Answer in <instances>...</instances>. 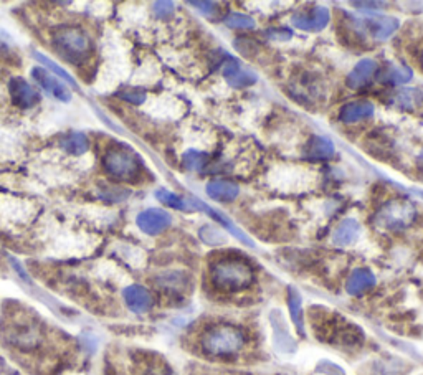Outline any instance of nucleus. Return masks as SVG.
Masks as SVG:
<instances>
[{
    "instance_id": "nucleus-7",
    "label": "nucleus",
    "mask_w": 423,
    "mask_h": 375,
    "mask_svg": "<svg viewBox=\"0 0 423 375\" xmlns=\"http://www.w3.org/2000/svg\"><path fill=\"white\" fill-rule=\"evenodd\" d=\"M331 20V12L324 6H313L308 11H301L291 17L293 25L303 32H321Z\"/></svg>"
},
{
    "instance_id": "nucleus-35",
    "label": "nucleus",
    "mask_w": 423,
    "mask_h": 375,
    "mask_svg": "<svg viewBox=\"0 0 423 375\" xmlns=\"http://www.w3.org/2000/svg\"><path fill=\"white\" fill-rule=\"evenodd\" d=\"M417 167L423 172V149L420 150V154L417 155Z\"/></svg>"
},
{
    "instance_id": "nucleus-17",
    "label": "nucleus",
    "mask_w": 423,
    "mask_h": 375,
    "mask_svg": "<svg viewBox=\"0 0 423 375\" xmlns=\"http://www.w3.org/2000/svg\"><path fill=\"white\" fill-rule=\"evenodd\" d=\"M377 71V63L373 60H361L357 63L356 66L352 68L351 73H349L347 78H346V85L347 88H351V90H361L362 86H366L369 81H371V78L376 75Z\"/></svg>"
},
{
    "instance_id": "nucleus-23",
    "label": "nucleus",
    "mask_w": 423,
    "mask_h": 375,
    "mask_svg": "<svg viewBox=\"0 0 423 375\" xmlns=\"http://www.w3.org/2000/svg\"><path fill=\"white\" fill-rule=\"evenodd\" d=\"M288 306L289 314H291L293 324L296 328L298 334L304 338L306 335V329H304V313H303V299L298 290H294L293 286L288 288Z\"/></svg>"
},
{
    "instance_id": "nucleus-29",
    "label": "nucleus",
    "mask_w": 423,
    "mask_h": 375,
    "mask_svg": "<svg viewBox=\"0 0 423 375\" xmlns=\"http://www.w3.org/2000/svg\"><path fill=\"white\" fill-rule=\"evenodd\" d=\"M156 198L162 203V206L177 208V210H187V207H189L184 198L179 197L174 192L166 191V189H159V191L156 192Z\"/></svg>"
},
{
    "instance_id": "nucleus-32",
    "label": "nucleus",
    "mask_w": 423,
    "mask_h": 375,
    "mask_svg": "<svg viewBox=\"0 0 423 375\" xmlns=\"http://www.w3.org/2000/svg\"><path fill=\"white\" fill-rule=\"evenodd\" d=\"M154 13L159 18H162V20H167V18H170L172 13H174V4L172 2H156Z\"/></svg>"
},
{
    "instance_id": "nucleus-37",
    "label": "nucleus",
    "mask_w": 423,
    "mask_h": 375,
    "mask_svg": "<svg viewBox=\"0 0 423 375\" xmlns=\"http://www.w3.org/2000/svg\"><path fill=\"white\" fill-rule=\"evenodd\" d=\"M418 194H420V196L423 197V192H422V191H418Z\"/></svg>"
},
{
    "instance_id": "nucleus-2",
    "label": "nucleus",
    "mask_w": 423,
    "mask_h": 375,
    "mask_svg": "<svg viewBox=\"0 0 423 375\" xmlns=\"http://www.w3.org/2000/svg\"><path fill=\"white\" fill-rule=\"evenodd\" d=\"M245 343L243 331L227 323L210 326L200 335V347L210 357H232L245 347Z\"/></svg>"
},
{
    "instance_id": "nucleus-33",
    "label": "nucleus",
    "mask_w": 423,
    "mask_h": 375,
    "mask_svg": "<svg viewBox=\"0 0 423 375\" xmlns=\"http://www.w3.org/2000/svg\"><path fill=\"white\" fill-rule=\"evenodd\" d=\"M207 230H209L210 233H205V232L200 233V237L204 238L205 243H209V245H217V243H222L224 242V238L219 235V232L215 230V228L207 227Z\"/></svg>"
},
{
    "instance_id": "nucleus-15",
    "label": "nucleus",
    "mask_w": 423,
    "mask_h": 375,
    "mask_svg": "<svg viewBox=\"0 0 423 375\" xmlns=\"http://www.w3.org/2000/svg\"><path fill=\"white\" fill-rule=\"evenodd\" d=\"M207 196L215 202H233L240 196V185L233 180L215 179L205 187Z\"/></svg>"
},
{
    "instance_id": "nucleus-16",
    "label": "nucleus",
    "mask_w": 423,
    "mask_h": 375,
    "mask_svg": "<svg viewBox=\"0 0 423 375\" xmlns=\"http://www.w3.org/2000/svg\"><path fill=\"white\" fill-rule=\"evenodd\" d=\"M270 323L273 328V343L279 350L283 352H294L296 350V343H294L291 335L288 333L286 323L283 321V316L279 311H273L270 316Z\"/></svg>"
},
{
    "instance_id": "nucleus-19",
    "label": "nucleus",
    "mask_w": 423,
    "mask_h": 375,
    "mask_svg": "<svg viewBox=\"0 0 423 375\" xmlns=\"http://www.w3.org/2000/svg\"><path fill=\"white\" fill-rule=\"evenodd\" d=\"M413 71L407 65H397V63H387L383 70L378 73V83L387 86H400L412 80Z\"/></svg>"
},
{
    "instance_id": "nucleus-36",
    "label": "nucleus",
    "mask_w": 423,
    "mask_h": 375,
    "mask_svg": "<svg viewBox=\"0 0 423 375\" xmlns=\"http://www.w3.org/2000/svg\"><path fill=\"white\" fill-rule=\"evenodd\" d=\"M420 63H422V66H423V48H422V53H420Z\"/></svg>"
},
{
    "instance_id": "nucleus-22",
    "label": "nucleus",
    "mask_w": 423,
    "mask_h": 375,
    "mask_svg": "<svg viewBox=\"0 0 423 375\" xmlns=\"http://www.w3.org/2000/svg\"><path fill=\"white\" fill-rule=\"evenodd\" d=\"M156 285L169 293H182L189 286V276L184 271H167L156 278Z\"/></svg>"
},
{
    "instance_id": "nucleus-3",
    "label": "nucleus",
    "mask_w": 423,
    "mask_h": 375,
    "mask_svg": "<svg viewBox=\"0 0 423 375\" xmlns=\"http://www.w3.org/2000/svg\"><path fill=\"white\" fill-rule=\"evenodd\" d=\"M53 47L70 63H83L93 55V40L80 27L63 25L55 28L52 35Z\"/></svg>"
},
{
    "instance_id": "nucleus-26",
    "label": "nucleus",
    "mask_w": 423,
    "mask_h": 375,
    "mask_svg": "<svg viewBox=\"0 0 423 375\" xmlns=\"http://www.w3.org/2000/svg\"><path fill=\"white\" fill-rule=\"evenodd\" d=\"M32 55H33V58H35V60L40 61L43 66H47L48 70L53 71V75H58V76H60L62 80H65V81L68 83V85H70L71 88H78L76 81L73 80V78L70 76V73H68L66 70H63V68H62L60 65H57V63H55V61H52L50 58L45 56V55H43V53H40V52H33Z\"/></svg>"
},
{
    "instance_id": "nucleus-28",
    "label": "nucleus",
    "mask_w": 423,
    "mask_h": 375,
    "mask_svg": "<svg viewBox=\"0 0 423 375\" xmlns=\"http://www.w3.org/2000/svg\"><path fill=\"white\" fill-rule=\"evenodd\" d=\"M207 164V154L202 153V150H187V153L182 155V165L187 170H192V172H197V170H202V167Z\"/></svg>"
},
{
    "instance_id": "nucleus-31",
    "label": "nucleus",
    "mask_w": 423,
    "mask_h": 375,
    "mask_svg": "<svg viewBox=\"0 0 423 375\" xmlns=\"http://www.w3.org/2000/svg\"><path fill=\"white\" fill-rule=\"evenodd\" d=\"M190 6L195 7L197 11L202 12L205 17H209V18L217 16V13L220 12L219 4H215V2H190Z\"/></svg>"
},
{
    "instance_id": "nucleus-13",
    "label": "nucleus",
    "mask_w": 423,
    "mask_h": 375,
    "mask_svg": "<svg viewBox=\"0 0 423 375\" xmlns=\"http://www.w3.org/2000/svg\"><path fill=\"white\" fill-rule=\"evenodd\" d=\"M122 298H124L127 308H129L132 313L142 314L147 313L152 308V294L147 291L144 286L139 285H131L122 291Z\"/></svg>"
},
{
    "instance_id": "nucleus-20",
    "label": "nucleus",
    "mask_w": 423,
    "mask_h": 375,
    "mask_svg": "<svg viewBox=\"0 0 423 375\" xmlns=\"http://www.w3.org/2000/svg\"><path fill=\"white\" fill-rule=\"evenodd\" d=\"M359 235H361V225L356 218H346L339 223L336 230L332 233V243L336 246H351L357 242Z\"/></svg>"
},
{
    "instance_id": "nucleus-25",
    "label": "nucleus",
    "mask_w": 423,
    "mask_h": 375,
    "mask_svg": "<svg viewBox=\"0 0 423 375\" xmlns=\"http://www.w3.org/2000/svg\"><path fill=\"white\" fill-rule=\"evenodd\" d=\"M62 148L71 155H81L90 149V141L83 133H71L66 138H63Z\"/></svg>"
},
{
    "instance_id": "nucleus-11",
    "label": "nucleus",
    "mask_w": 423,
    "mask_h": 375,
    "mask_svg": "<svg viewBox=\"0 0 423 375\" xmlns=\"http://www.w3.org/2000/svg\"><path fill=\"white\" fill-rule=\"evenodd\" d=\"M11 96L13 103L22 109H30L40 101L38 91L22 78H13L11 81Z\"/></svg>"
},
{
    "instance_id": "nucleus-34",
    "label": "nucleus",
    "mask_w": 423,
    "mask_h": 375,
    "mask_svg": "<svg viewBox=\"0 0 423 375\" xmlns=\"http://www.w3.org/2000/svg\"><path fill=\"white\" fill-rule=\"evenodd\" d=\"M386 6L383 2H352V7H359L361 11H378V8Z\"/></svg>"
},
{
    "instance_id": "nucleus-8",
    "label": "nucleus",
    "mask_w": 423,
    "mask_h": 375,
    "mask_svg": "<svg viewBox=\"0 0 423 375\" xmlns=\"http://www.w3.org/2000/svg\"><path fill=\"white\" fill-rule=\"evenodd\" d=\"M359 30L377 42H386L398 28V20L393 17H367L361 20H354Z\"/></svg>"
},
{
    "instance_id": "nucleus-27",
    "label": "nucleus",
    "mask_w": 423,
    "mask_h": 375,
    "mask_svg": "<svg viewBox=\"0 0 423 375\" xmlns=\"http://www.w3.org/2000/svg\"><path fill=\"white\" fill-rule=\"evenodd\" d=\"M224 22L228 28H235V30H252V28H255V20L252 17L245 16V13L230 12L224 18Z\"/></svg>"
},
{
    "instance_id": "nucleus-9",
    "label": "nucleus",
    "mask_w": 423,
    "mask_h": 375,
    "mask_svg": "<svg viewBox=\"0 0 423 375\" xmlns=\"http://www.w3.org/2000/svg\"><path fill=\"white\" fill-rule=\"evenodd\" d=\"M136 223L147 235H159L170 227L172 217L162 208H147L137 215Z\"/></svg>"
},
{
    "instance_id": "nucleus-1",
    "label": "nucleus",
    "mask_w": 423,
    "mask_h": 375,
    "mask_svg": "<svg viewBox=\"0 0 423 375\" xmlns=\"http://www.w3.org/2000/svg\"><path fill=\"white\" fill-rule=\"evenodd\" d=\"M210 283L222 293H240L255 283V270L247 260L238 256H222L212 261Z\"/></svg>"
},
{
    "instance_id": "nucleus-10",
    "label": "nucleus",
    "mask_w": 423,
    "mask_h": 375,
    "mask_svg": "<svg viewBox=\"0 0 423 375\" xmlns=\"http://www.w3.org/2000/svg\"><path fill=\"white\" fill-rule=\"evenodd\" d=\"M32 76L35 78V81L40 85L43 91H47L48 95L53 96V98L63 101V103H68L71 101V91L70 88L52 75L50 71L43 70V68H33Z\"/></svg>"
},
{
    "instance_id": "nucleus-12",
    "label": "nucleus",
    "mask_w": 423,
    "mask_h": 375,
    "mask_svg": "<svg viewBox=\"0 0 423 375\" xmlns=\"http://www.w3.org/2000/svg\"><path fill=\"white\" fill-rule=\"evenodd\" d=\"M224 78L232 88H248L258 81V76L252 70H247L237 60H230L224 66Z\"/></svg>"
},
{
    "instance_id": "nucleus-6",
    "label": "nucleus",
    "mask_w": 423,
    "mask_h": 375,
    "mask_svg": "<svg viewBox=\"0 0 423 375\" xmlns=\"http://www.w3.org/2000/svg\"><path fill=\"white\" fill-rule=\"evenodd\" d=\"M103 167L116 180L132 182L139 177L142 164L134 150L127 149L124 145H112L103 157Z\"/></svg>"
},
{
    "instance_id": "nucleus-18",
    "label": "nucleus",
    "mask_w": 423,
    "mask_h": 375,
    "mask_svg": "<svg viewBox=\"0 0 423 375\" xmlns=\"http://www.w3.org/2000/svg\"><path fill=\"white\" fill-rule=\"evenodd\" d=\"M376 286V276L371 270L367 268H357L351 273L347 283H346V291L351 296H361L367 293L369 290H372Z\"/></svg>"
},
{
    "instance_id": "nucleus-5",
    "label": "nucleus",
    "mask_w": 423,
    "mask_h": 375,
    "mask_svg": "<svg viewBox=\"0 0 423 375\" xmlns=\"http://www.w3.org/2000/svg\"><path fill=\"white\" fill-rule=\"evenodd\" d=\"M417 207L405 198H393L378 208L373 223L386 232H403L415 222Z\"/></svg>"
},
{
    "instance_id": "nucleus-14",
    "label": "nucleus",
    "mask_w": 423,
    "mask_h": 375,
    "mask_svg": "<svg viewBox=\"0 0 423 375\" xmlns=\"http://www.w3.org/2000/svg\"><path fill=\"white\" fill-rule=\"evenodd\" d=\"M373 105L367 100L352 101V103L344 105L339 111V121L344 124H357L361 121H366L373 114Z\"/></svg>"
},
{
    "instance_id": "nucleus-21",
    "label": "nucleus",
    "mask_w": 423,
    "mask_h": 375,
    "mask_svg": "<svg viewBox=\"0 0 423 375\" xmlns=\"http://www.w3.org/2000/svg\"><path fill=\"white\" fill-rule=\"evenodd\" d=\"M393 105L402 111H417L423 106V93L417 88H402L393 95Z\"/></svg>"
},
{
    "instance_id": "nucleus-4",
    "label": "nucleus",
    "mask_w": 423,
    "mask_h": 375,
    "mask_svg": "<svg viewBox=\"0 0 423 375\" xmlns=\"http://www.w3.org/2000/svg\"><path fill=\"white\" fill-rule=\"evenodd\" d=\"M2 338L17 349H35L42 340L40 326L27 314H12L2 324Z\"/></svg>"
},
{
    "instance_id": "nucleus-30",
    "label": "nucleus",
    "mask_w": 423,
    "mask_h": 375,
    "mask_svg": "<svg viewBox=\"0 0 423 375\" xmlns=\"http://www.w3.org/2000/svg\"><path fill=\"white\" fill-rule=\"evenodd\" d=\"M121 100L127 101V103H134V105H141L146 101V91L139 90V88H124V90L117 93Z\"/></svg>"
},
{
    "instance_id": "nucleus-24",
    "label": "nucleus",
    "mask_w": 423,
    "mask_h": 375,
    "mask_svg": "<svg viewBox=\"0 0 423 375\" xmlns=\"http://www.w3.org/2000/svg\"><path fill=\"white\" fill-rule=\"evenodd\" d=\"M334 153V144L324 136H313L311 139L308 141V148H306V154L311 157L313 160H328L331 159Z\"/></svg>"
}]
</instances>
